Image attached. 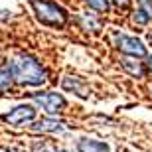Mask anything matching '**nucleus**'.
Returning a JSON list of instances; mask_svg holds the SVG:
<instances>
[{
  "label": "nucleus",
  "mask_w": 152,
  "mask_h": 152,
  "mask_svg": "<svg viewBox=\"0 0 152 152\" xmlns=\"http://www.w3.org/2000/svg\"><path fill=\"white\" fill-rule=\"evenodd\" d=\"M12 65V73H14V81H18L20 85H30V87H38L44 85L48 79V71L44 69V65L34 59L32 56H16Z\"/></svg>",
  "instance_id": "1"
},
{
  "label": "nucleus",
  "mask_w": 152,
  "mask_h": 152,
  "mask_svg": "<svg viewBox=\"0 0 152 152\" xmlns=\"http://www.w3.org/2000/svg\"><path fill=\"white\" fill-rule=\"evenodd\" d=\"M30 4L34 8V14L42 24L51 26V28H63L67 24V12L56 2L50 0H30Z\"/></svg>",
  "instance_id": "2"
},
{
  "label": "nucleus",
  "mask_w": 152,
  "mask_h": 152,
  "mask_svg": "<svg viewBox=\"0 0 152 152\" xmlns=\"http://www.w3.org/2000/svg\"><path fill=\"white\" fill-rule=\"evenodd\" d=\"M115 44L124 56H130V57H146L148 51H146V45L142 44L138 38H132V36H124V34H118L115 36Z\"/></svg>",
  "instance_id": "3"
},
{
  "label": "nucleus",
  "mask_w": 152,
  "mask_h": 152,
  "mask_svg": "<svg viewBox=\"0 0 152 152\" xmlns=\"http://www.w3.org/2000/svg\"><path fill=\"white\" fill-rule=\"evenodd\" d=\"M32 99L44 109L48 115H56L65 109V99L59 93H32Z\"/></svg>",
  "instance_id": "4"
},
{
  "label": "nucleus",
  "mask_w": 152,
  "mask_h": 152,
  "mask_svg": "<svg viewBox=\"0 0 152 152\" xmlns=\"http://www.w3.org/2000/svg\"><path fill=\"white\" fill-rule=\"evenodd\" d=\"M34 118H36V109L32 105H18L10 113L2 115V121L12 124V126H22V124L34 123Z\"/></svg>",
  "instance_id": "5"
},
{
  "label": "nucleus",
  "mask_w": 152,
  "mask_h": 152,
  "mask_svg": "<svg viewBox=\"0 0 152 152\" xmlns=\"http://www.w3.org/2000/svg\"><path fill=\"white\" fill-rule=\"evenodd\" d=\"M65 126H63L61 121H57V118H51V117H45L42 118V121H38V123L32 124V130L34 132H59V130H63Z\"/></svg>",
  "instance_id": "6"
},
{
  "label": "nucleus",
  "mask_w": 152,
  "mask_h": 152,
  "mask_svg": "<svg viewBox=\"0 0 152 152\" xmlns=\"http://www.w3.org/2000/svg\"><path fill=\"white\" fill-rule=\"evenodd\" d=\"M132 20H134V24L152 22V0H138V8H136Z\"/></svg>",
  "instance_id": "7"
},
{
  "label": "nucleus",
  "mask_w": 152,
  "mask_h": 152,
  "mask_svg": "<svg viewBox=\"0 0 152 152\" xmlns=\"http://www.w3.org/2000/svg\"><path fill=\"white\" fill-rule=\"evenodd\" d=\"M79 152H109V144L103 140H93V138H81L77 140Z\"/></svg>",
  "instance_id": "8"
},
{
  "label": "nucleus",
  "mask_w": 152,
  "mask_h": 152,
  "mask_svg": "<svg viewBox=\"0 0 152 152\" xmlns=\"http://www.w3.org/2000/svg\"><path fill=\"white\" fill-rule=\"evenodd\" d=\"M63 89L75 91V95L83 97V99H85V97H89V89H87L77 77H65V79H63Z\"/></svg>",
  "instance_id": "9"
},
{
  "label": "nucleus",
  "mask_w": 152,
  "mask_h": 152,
  "mask_svg": "<svg viewBox=\"0 0 152 152\" xmlns=\"http://www.w3.org/2000/svg\"><path fill=\"white\" fill-rule=\"evenodd\" d=\"M14 83V73H12V65L4 63L0 65V91H8Z\"/></svg>",
  "instance_id": "10"
},
{
  "label": "nucleus",
  "mask_w": 152,
  "mask_h": 152,
  "mask_svg": "<svg viewBox=\"0 0 152 152\" xmlns=\"http://www.w3.org/2000/svg\"><path fill=\"white\" fill-rule=\"evenodd\" d=\"M79 24H81L85 30H93V32H97V30L101 28V22H99L93 14H81V16H79Z\"/></svg>",
  "instance_id": "11"
},
{
  "label": "nucleus",
  "mask_w": 152,
  "mask_h": 152,
  "mask_svg": "<svg viewBox=\"0 0 152 152\" xmlns=\"http://www.w3.org/2000/svg\"><path fill=\"white\" fill-rule=\"evenodd\" d=\"M123 67L134 77H142L144 75V67L140 61H132V59H123Z\"/></svg>",
  "instance_id": "12"
},
{
  "label": "nucleus",
  "mask_w": 152,
  "mask_h": 152,
  "mask_svg": "<svg viewBox=\"0 0 152 152\" xmlns=\"http://www.w3.org/2000/svg\"><path fill=\"white\" fill-rule=\"evenodd\" d=\"M32 152H57L56 144L51 140H45V138H39V140L32 142Z\"/></svg>",
  "instance_id": "13"
},
{
  "label": "nucleus",
  "mask_w": 152,
  "mask_h": 152,
  "mask_svg": "<svg viewBox=\"0 0 152 152\" xmlns=\"http://www.w3.org/2000/svg\"><path fill=\"white\" fill-rule=\"evenodd\" d=\"M87 4L97 12H107L109 10V2L107 0H87Z\"/></svg>",
  "instance_id": "14"
},
{
  "label": "nucleus",
  "mask_w": 152,
  "mask_h": 152,
  "mask_svg": "<svg viewBox=\"0 0 152 152\" xmlns=\"http://www.w3.org/2000/svg\"><path fill=\"white\" fill-rule=\"evenodd\" d=\"M117 4H121V6H124V4H129V0H115Z\"/></svg>",
  "instance_id": "15"
},
{
  "label": "nucleus",
  "mask_w": 152,
  "mask_h": 152,
  "mask_svg": "<svg viewBox=\"0 0 152 152\" xmlns=\"http://www.w3.org/2000/svg\"><path fill=\"white\" fill-rule=\"evenodd\" d=\"M148 67H150V71H152V56L148 57Z\"/></svg>",
  "instance_id": "16"
},
{
  "label": "nucleus",
  "mask_w": 152,
  "mask_h": 152,
  "mask_svg": "<svg viewBox=\"0 0 152 152\" xmlns=\"http://www.w3.org/2000/svg\"><path fill=\"white\" fill-rule=\"evenodd\" d=\"M57 152H67V150H57Z\"/></svg>",
  "instance_id": "17"
}]
</instances>
